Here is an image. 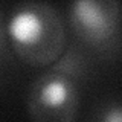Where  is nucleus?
<instances>
[{
	"label": "nucleus",
	"mask_w": 122,
	"mask_h": 122,
	"mask_svg": "<svg viewBox=\"0 0 122 122\" xmlns=\"http://www.w3.org/2000/svg\"><path fill=\"white\" fill-rule=\"evenodd\" d=\"M78 105L76 78L56 66L30 84L28 114L32 122H73Z\"/></svg>",
	"instance_id": "nucleus-2"
},
{
	"label": "nucleus",
	"mask_w": 122,
	"mask_h": 122,
	"mask_svg": "<svg viewBox=\"0 0 122 122\" xmlns=\"http://www.w3.org/2000/svg\"><path fill=\"white\" fill-rule=\"evenodd\" d=\"M122 5L117 0H76L69 6V21L82 41L93 46L107 43L119 29Z\"/></svg>",
	"instance_id": "nucleus-3"
},
{
	"label": "nucleus",
	"mask_w": 122,
	"mask_h": 122,
	"mask_svg": "<svg viewBox=\"0 0 122 122\" xmlns=\"http://www.w3.org/2000/svg\"><path fill=\"white\" fill-rule=\"evenodd\" d=\"M14 52L30 66H47L60 56L66 43L64 25L56 9L46 2H21L6 20Z\"/></svg>",
	"instance_id": "nucleus-1"
},
{
	"label": "nucleus",
	"mask_w": 122,
	"mask_h": 122,
	"mask_svg": "<svg viewBox=\"0 0 122 122\" xmlns=\"http://www.w3.org/2000/svg\"><path fill=\"white\" fill-rule=\"evenodd\" d=\"M92 122H122V102H105L95 112Z\"/></svg>",
	"instance_id": "nucleus-4"
}]
</instances>
